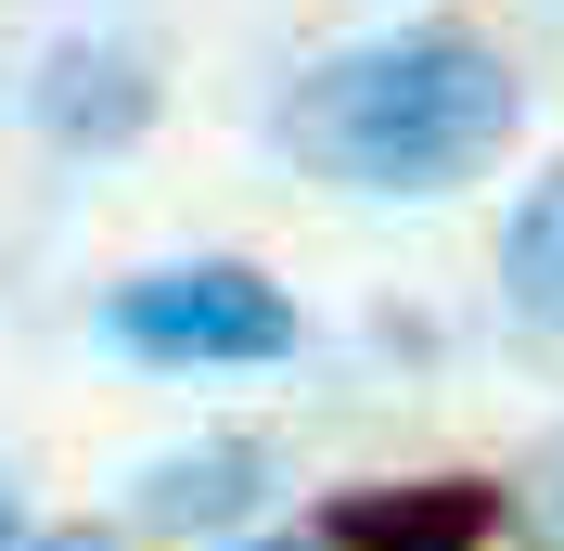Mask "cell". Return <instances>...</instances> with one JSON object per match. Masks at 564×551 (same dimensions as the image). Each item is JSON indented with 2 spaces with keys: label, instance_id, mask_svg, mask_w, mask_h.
<instances>
[{
  "label": "cell",
  "instance_id": "9c48e42d",
  "mask_svg": "<svg viewBox=\"0 0 564 551\" xmlns=\"http://www.w3.org/2000/svg\"><path fill=\"white\" fill-rule=\"evenodd\" d=\"M231 551H321V539H231Z\"/></svg>",
  "mask_w": 564,
  "mask_h": 551
},
{
  "label": "cell",
  "instance_id": "6da1fadb",
  "mask_svg": "<svg viewBox=\"0 0 564 551\" xmlns=\"http://www.w3.org/2000/svg\"><path fill=\"white\" fill-rule=\"evenodd\" d=\"M513 129H527V77L475 26H386L359 52H321L282 90V154L334 193H386V206H436L462 180H488Z\"/></svg>",
  "mask_w": 564,
  "mask_h": 551
},
{
  "label": "cell",
  "instance_id": "52a82bcc",
  "mask_svg": "<svg viewBox=\"0 0 564 551\" xmlns=\"http://www.w3.org/2000/svg\"><path fill=\"white\" fill-rule=\"evenodd\" d=\"M26 551H129V526H90V514H65V526H39Z\"/></svg>",
  "mask_w": 564,
  "mask_h": 551
},
{
  "label": "cell",
  "instance_id": "8992f818",
  "mask_svg": "<svg viewBox=\"0 0 564 551\" xmlns=\"http://www.w3.org/2000/svg\"><path fill=\"white\" fill-rule=\"evenodd\" d=\"M500 295L527 334H564V168L527 180V206L500 218Z\"/></svg>",
  "mask_w": 564,
  "mask_h": 551
},
{
  "label": "cell",
  "instance_id": "7a4b0ae2",
  "mask_svg": "<svg viewBox=\"0 0 564 551\" xmlns=\"http://www.w3.org/2000/svg\"><path fill=\"white\" fill-rule=\"evenodd\" d=\"M104 334L154 372H270L295 359V295H282L257 257H180V270H141L104 295Z\"/></svg>",
  "mask_w": 564,
  "mask_h": 551
},
{
  "label": "cell",
  "instance_id": "277c9868",
  "mask_svg": "<svg viewBox=\"0 0 564 551\" xmlns=\"http://www.w3.org/2000/svg\"><path fill=\"white\" fill-rule=\"evenodd\" d=\"M257 500H270V449L257 436H206V449H167L129 487V526L141 539H206V526H257Z\"/></svg>",
  "mask_w": 564,
  "mask_h": 551
},
{
  "label": "cell",
  "instance_id": "ba28073f",
  "mask_svg": "<svg viewBox=\"0 0 564 551\" xmlns=\"http://www.w3.org/2000/svg\"><path fill=\"white\" fill-rule=\"evenodd\" d=\"M39 526H26V500H13V475H0V551H26Z\"/></svg>",
  "mask_w": 564,
  "mask_h": 551
},
{
  "label": "cell",
  "instance_id": "3957f363",
  "mask_svg": "<svg viewBox=\"0 0 564 551\" xmlns=\"http://www.w3.org/2000/svg\"><path fill=\"white\" fill-rule=\"evenodd\" d=\"M513 487L500 475H386L321 500V551H488Z\"/></svg>",
  "mask_w": 564,
  "mask_h": 551
},
{
  "label": "cell",
  "instance_id": "5b68a950",
  "mask_svg": "<svg viewBox=\"0 0 564 551\" xmlns=\"http://www.w3.org/2000/svg\"><path fill=\"white\" fill-rule=\"evenodd\" d=\"M141 116H154V77H141L116 39H65V52L39 65V129H65V141H129Z\"/></svg>",
  "mask_w": 564,
  "mask_h": 551
}]
</instances>
